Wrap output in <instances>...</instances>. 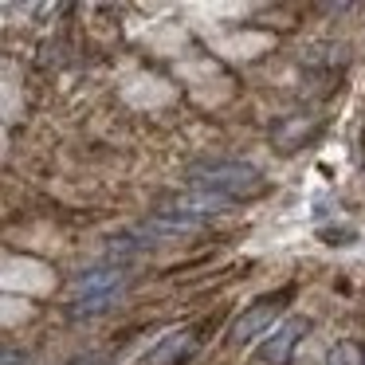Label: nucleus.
I'll return each mask as SVG.
<instances>
[{
  "instance_id": "f257e3e1",
  "label": "nucleus",
  "mask_w": 365,
  "mask_h": 365,
  "mask_svg": "<svg viewBox=\"0 0 365 365\" xmlns=\"http://www.w3.org/2000/svg\"><path fill=\"white\" fill-rule=\"evenodd\" d=\"M189 181L200 192H216V197H228V200L263 189L259 169L247 165V161H200V165L189 169Z\"/></svg>"
},
{
  "instance_id": "f03ea898",
  "label": "nucleus",
  "mask_w": 365,
  "mask_h": 365,
  "mask_svg": "<svg viewBox=\"0 0 365 365\" xmlns=\"http://www.w3.org/2000/svg\"><path fill=\"white\" fill-rule=\"evenodd\" d=\"M283 299H287V294H271V299L252 302V307H247L244 314L232 322V346H244V341L255 338V334L267 330V326L275 322L279 314H283Z\"/></svg>"
},
{
  "instance_id": "7ed1b4c3",
  "label": "nucleus",
  "mask_w": 365,
  "mask_h": 365,
  "mask_svg": "<svg viewBox=\"0 0 365 365\" xmlns=\"http://www.w3.org/2000/svg\"><path fill=\"white\" fill-rule=\"evenodd\" d=\"M302 334H307V318H287V322H279L267 334V341L255 349V365H283Z\"/></svg>"
},
{
  "instance_id": "20e7f679",
  "label": "nucleus",
  "mask_w": 365,
  "mask_h": 365,
  "mask_svg": "<svg viewBox=\"0 0 365 365\" xmlns=\"http://www.w3.org/2000/svg\"><path fill=\"white\" fill-rule=\"evenodd\" d=\"M228 208H232L228 197H216V192L192 189V192H181V197H173L165 208H158V212L185 216V220H200V224H205V216H220V212H228Z\"/></svg>"
},
{
  "instance_id": "39448f33",
  "label": "nucleus",
  "mask_w": 365,
  "mask_h": 365,
  "mask_svg": "<svg viewBox=\"0 0 365 365\" xmlns=\"http://www.w3.org/2000/svg\"><path fill=\"white\" fill-rule=\"evenodd\" d=\"M130 283L126 267H118V263H103V267H91V271H79V275H71V287L87 299V294H122Z\"/></svg>"
},
{
  "instance_id": "423d86ee",
  "label": "nucleus",
  "mask_w": 365,
  "mask_h": 365,
  "mask_svg": "<svg viewBox=\"0 0 365 365\" xmlns=\"http://www.w3.org/2000/svg\"><path fill=\"white\" fill-rule=\"evenodd\" d=\"M192 349H197L192 330H177V334H165V338H161L158 346L142 357V365H181Z\"/></svg>"
},
{
  "instance_id": "0eeeda50",
  "label": "nucleus",
  "mask_w": 365,
  "mask_h": 365,
  "mask_svg": "<svg viewBox=\"0 0 365 365\" xmlns=\"http://www.w3.org/2000/svg\"><path fill=\"white\" fill-rule=\"evenodd\" d=\"M200 220H185V216H169V212H153L150 220L138 224L142 236H185V232H197Z\"/></svg>"
},
{
  "instance_id": "6e6552de",
  "label": "nucleus",
  "mask_w": 365,
  "mask_h": 365,
  "mask_svg": "<svg viewBox=\"0 0 365 365\" xmlns=\"http://www.w3.org/2000/svg\"><path fill=\"white\" fill-rule=\"evenodd\" d=\"M142 252H145V244H142V240H134V236H114L110 244H106V259L118 263V267L126 259H138Z\"/></svg>"
},
{
  "instance_id": "1a4fd4ad",
  "label": "nucleus",
  "mask_w": 365,
  "mask_h": 365,
  "mask_svg": "<svg viewBox=\"0 0 365 365\" xmlns=\"http://www.w3.org/2000/svg\"><path fill=\"white\" fill-rule=\"evenodd\" d=\"M118 294H87V299H75L71 302V318H91V314H103V310L114 307Z\"/></svg>"
},
{
  "instance_id": "9d476101",
  "label": "nucleus",
  "mask_w": 365,
  "mask_h": 365,
  "mask_svg": "<svg viewBox=\"0 0 365 365\" xmlns=\"http://www.w3.org/2000/svg\"><path fill=\"white\" fill-rule=\"evenodd\" d=\"M326 365H365V349L357 341H338L326 357Z\"/></svg>"
},
{
  "instance_id": "9b49d317",
  "label": "nucleus",
  "mask_w": 365,
  "mask_h": 365,
  "mask_svg": "<svg viewBox=\"0 0 365 365\" xmlns=\"http://www.w3.org/2000/svg\"><path fill=\"white\" fill-rule=\"evenodd\" d=\"M4 365H24V354H16V349H4Z\"/></svg>"
},
{
  "instance_id": "f8f14e48",
  "label": "nucleus",
  "mask_w": 365,
  "mask_h": 365,
  "mask_svg": "<svg viewBox=\"0 0 365 365\" xmlns=\"http://www.w3.org/2000/svg\"><path fill=\"white\" fill-rule=\"evenodd\" d=\"M106 357L103 354H91V357H79V361H71V365H103Z\"/></svg>"
}]
</instances>
